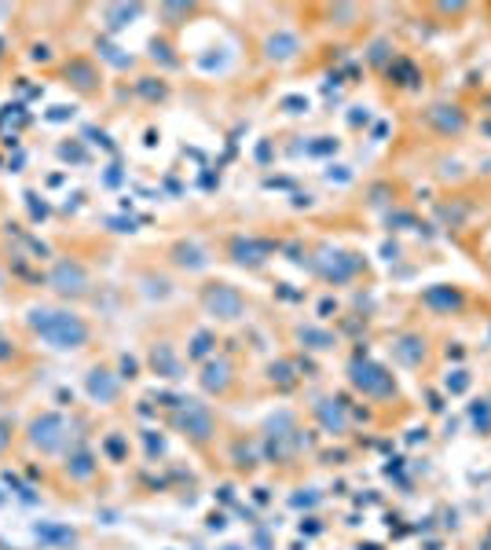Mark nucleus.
<instances>
[{
	"mask_svg": "<svg viewBox=\"0 0 491 550\" xmlns=\"http://www.w3.org/2000/svg\"><path fill=\"white\" fill-rule=\"evenodd\" d=\"M484 129H487V132H491V122H487V125H484Z\"/></svg>",
	"mask_w": 491,
	"mask_h": 550,
	"instance_id": "nucleus-18",
	"label": "nucleus"
},
{
	"mask_svg": "<svg viewBox=\"0 0 491 550\" xmlns=\"http://www.w3.org/2000/svg\"><path fill=\"white\" fill-rule=\"evenodd\" d=\"M172 426H176L191 444H209L213 433H216L213 411H209L202 400H180V407H176V415H172Z\"/></svg>",
	"mask_w": 491,
	"mask_h": 550,
	"instance_id": "nucleus-4",
	"label": "nucleus"
},
{
	"mask_svg": "<svg viewBox=\"0 0 491 550\" xmlns=\"http://www.w3.org/2000/svg\"><path fill=\"white\" fill-rule=\"evenodd\" d=\"M67 433H70L67 418H63V415H56V411H45V415H37V418L30 422L26 440H30L37 451L52 455V451H59V448L67 444Z\"/></svg>",
	"mask_w": 491,
	"mask_h": 550,
	"instance_id": "nucleus-5",
	"label": "nucleus"
},
{
	"mask_svg": "<svg viewBox=\"0 0 491 550\" xmlns=\"http://www.w3.org/2000/svg\"><path fill=\"white\" fill-rule=\"evenodd\" d=\"M349 382L363 393V397H371V400H392L396 397V378L381 367V364H374V360H352L349 364Z\"/></svg>",
	"mask_w": 491,
	"mask_h": 550,
	"instance_id": "nucleus-2",
	"label": "nucleus"
},
{
	"mask_svg": "<svg viewBox=\"0 0 491 550\" xmlns=\"http://www.w3.org/2000/svg\"><path fill=\"white\" fill-rule=\"evenodd\" d=\"M213 342H216V338H213L209 331H202V334H194V342H191V349H187V356H191V360H205V356H209V349H213Z\"/></svg>",
	"mask_w": 491,
	"mask_h": 550,
	"instance_id": "nucleus-15",
	"label": "nucleus"
},
{
	"mask_svg": "<svg viewBox=\"0 0 491 550\" xmlns=\"http://www.w3.org/2000/svg\"><path fill=\"white\" fill-rule=\"evenodd\" d=\"M202 309L216 323H238L246 316V298L231 283H205L202 287Z\"/></svg>",
	"mask_w": 491,
	"mask_h": 550,
	"instance_id": "nucleus-3",
	"label": "nucleus"
},
{
	"mask_svg": "<svg viewBox=\"0 0 491 550\" xmlns=\"http://www.w3.org/2000/svg\"><path fill=\"white\" fill-rule=\"evenodd\" d=\"M67 85H74L78 92H96L99 89V70L89 63V59H70L67 63Z\"/></svg>",
	"mask_w": 491,
	"mask_h": 550,
	"instance_id": "nucleus-8",
	"label": "nucleus"
},
{
	"mask_svg": "<svg viewBox=\"0 0 491 550\" xmlns=\"http://www.w3.org/2000/svg\"><path fill=\"white\" fill-rule=\"evenodd\" d=\"M8 444H12V422H5V418H0V455L8 451Z\"/></svg>",
	"mask_w": 491,
	"mask_h": 550,
	"instance_id": "nucleus-16",
	"label": "nucleus"
},
{
	"mask_svg": "<svg viewBox=\"0 0 491 550\" xmlns=\"http://www.w3.org/2000/svg\"><path fill=\"white\" fill-rule=\"evenodd\" d=\"M67 470H70L74 477H92V473H96V462H92L89 451H74V455L67 459Z\"/></svg>",
	"mask_w": 491,
	"mask_h": 550,
	"instance_id": "nucleus-14",
	"label": "nucleus"
},
{
	"mask_svg": "<svg viewBox=\"0 0 491 550\" xmlns=\"http://www.w3.org/2000/svg\"><path fill=\"white\" fill-rule=\"evenodd\" d=\"M26 327H30L48 349H59V353H78V349H85L89 338H92V327H89L78 312H70V309H48V305L30 309V312H26Z\"/></svg>",
	"mask_w": 491,
	"mask_h": 550,
	"instance_id": "nucleus-1",
	"label": "nucleus"
},
{
	"mask_svg": "<svg viewBox=\"0 0 491 550\" xmlns=\"http://www.w3.org/2000/svg\"><path fill=\"white\" fill-rule=\"evenodd\" d=\"M48 287H52L59 298H85L92 283H89V271H85L81 260L63 257V260H56V268L48 271Z\"/></svg>",
	"mask_w": 491,
	"mask_h": 550,
	"instance_id": "nucleus-6",
	"label": "nucleus"
},
{
	"mask_svg": "<svg viewBox=\"0 0 491 550\" xmlns=\"http://www.w3.org/2000/svg\"><path fill=\"white\" fill-rule=\"evenodd\" d=\"M227 386H231V364H227V360H209V364L202 367V389L224 397Z\"/></svg>",
	"mask_w": 491,
	"mask_h": 550,
	"instance_id": "nucleus-9",
	"label": "nucleus"
},
{
	"mask_svg": "<svg viewBox=\"0 0 491 550\" xmlns=\"http://www.w3.org/2000/svg\"><path fill=\"white\" fill-rule=\"evenodd\" d=\"M422 301H425L429 309H436V312H458V309H462V294L451 291V287H429Z\"/></svg>",
	"mask_w": 491,
	"mask_h": 550,
	"instance_id": "nucleus-10",
	"label": "nucleus"
},
{
	"mask_svg": "<svg viewBox=\"0 0 491 550\" xmlns=\"http://www.w3.org/2000/svg\"><path fill=\"white\" fill-rule=\"evenodd\" d=\"M172 260H176L180 268H205V264H209L205 249L194 246V242H176V246H172Z\"/></svg>",
	"mask_w": 491,
	"mask_h": 550,
	"instance_id": "nucleus-11",
	"label": "nucleus"
},
{
	"mask_svg": "<svg viewBox=\"0 0 491 550\" xmlns=\"http://www.w3.org/2000/svg\"><path fill=\"white\" fill-rule=\"evenodd\" d=\"M12 356V349H8V342H0V360H8Z\"/></svg>",
	"mask_w": 491,
	"mask_h": 550,
	"instance_id": "nucleus-17",
	"label": "nucleus"
},
{
	"mask_svg": "<svg viewBox=\"0 0 491 550\" xmlns=\"http://www.w3.org/2000/svg\"><path fill=\"white\" fill-rule=\"evenodd\" d=\"M85 389H89V397L99 400V404H114V400H118V378H114L110 371H103V367H92V371H89Z\"/></svg>",
	"mask_w": 491,
	"mask_h": 550,
	"instance_id": "nucleus-7",
	"label": "nucleus"
},
{
	"mask_svg": "<svg viewBox=\"0 0 491 550\" xmlns=\"http://www.w3.org/2000/svg\"><path fill=\"white\" fill-rule=\"evenodd\" d=\"M151 364H154V371H158V375H165V378H176V375H180V364L172 360L169 345H154V353H151Z\"/></svg>",
	"mask_w": 491,
	"mask_h": 550,
	"instance_id": "nucleus-13",
	"label": "nucleus"
},
{
	"mask_svg": "<svg viewBox=\"0 0 491 550\" xmlns=\"http://www.w3.org/2000/svg\"><path fill=\"white\" fill-rule=\"evenodd\" d=\"M231 260H235V264H250V268H257V264L265 260V246L246 242V238H235V242H231Z\"/></svg>",
	"mask_w": 491,
	"mask_h": 550,
	"instance_id": "nucleus-12",
	"label": "nucleus"
}]
</instances>
